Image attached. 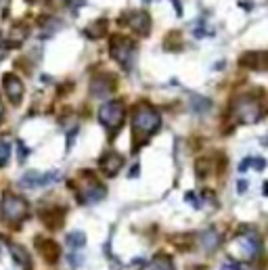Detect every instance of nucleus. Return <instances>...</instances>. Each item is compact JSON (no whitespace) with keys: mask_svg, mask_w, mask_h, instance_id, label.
<instances>
[{"mask_svg":"<svg viewBox=\"0 0 268 270\" xmlns=\"http://www.w3.org/2000/svg\"><path fill=\"white\" fill-rule=\"evenodd\" d=\"M162 126V118L149 103H139L132 111V149L143 147Z\"/></svg>","mask_w":268,"mask_h":270,"instance_id":"obj_1","label":"nucleus"},{"mask_svg":"<svg viewBox=\"0 0 268 270\" xmlns=\"http://www.w3.org/2000/svg\"><path fill=\"white\" fill-rule=\"evenodd\" d=\"M231 116L237 124H258L260 120H264L266 116V103H264V97L260 93H254V95H241L235 99L233 107H231Z\"/></svg>","mask_w":268,"mask_h":270,"instance_id":"obj_2","label":"nucleus"},{"mask_svg":"<svg viewBox=\"0 0 268 270\" xmlns=\"http://www.w3.org/2000/svg\"><path fill=\"white\" fill-rule=\"evenodd\" d=\"M28 214H30V208L24 197L5 193L3 204H0V218H3V222L11 224V227H19L28 218Z\"/></svg>","mask_w":268,"mask_h":270,"instance_id":"obj_3","label":"nucleus"},{"mask_svg":"<svg viewBox=\"0 0 268 270\" xmlns=\"http://www.w3.org/2000/svg\"><path fill=\"white\" fill-rule=\"evenodd\" d=\"M233 250L237 252L241 260H254L262 252V239L254 229H245L233 241Z\"/></svg>","mask_w":268,"mask_h":270,"instance_id":"obj_4","label":"nucleus"},{"mask_svg":"<svg viewBox=\"0 0 268 270\" xmlns=\"http://www.w3.org/2000/svg\"><path fill=\"white\" fill-rule=\"evenodd\" d=\"M109 53L128 72L132 67L134 55H137V47H134V42L126 36H114L111 38V44H109Z\"/></svg>","mask_w":268,"mask_h":270,"instance_id":"obj_5","label":"nucleus"},{"mask_svg":"<svg viewBox=\"0 0 268 270\" xmlns=\"http://www.w3.org/2000/svg\"><path fill=\"white\" fill-rule=\"evenodd\" d=\"M124 118H126V109L120 101H111V103H105L99 111V122L109 130V132H116L120 130V126L124 124Z\"/></svg>","mask_w":268,"mask_h":270,"instance_id":"obj_6","label":"nucleus"},{"mask_svg":"<svg viewBox=\"0 0 268 270\" xmlns=\"http://www.w3.org/2000/svg\"><path fill=\"white\" fill-rule=\"evenodd\" d=\"M61 178L59 170H51V172H38V170H30L21 176L19 187L21 189H38V187H49L55 185L57 180Z\"/></svg>","mask_w":268,"mask_h":270,"instance_id":"obj_7","label":"nucleus"},{"mask_svg":"<svg viewBox=\"0 0 268 270\" xmlns=\"http://www.w3.org/2000/svg\"><path fill=\"white\" fill-rule=\"evenodd\" d=\"M105 187L101 183H97V180L93 178V174L88 172V187H84L80 193H78V201L84 206H91V204H97V201L105 199Z\"/></svg>","mask_w":268,"mask_h":270,"instance_id":"obj_8","label":"nucleus"},{"mask_svg":"<svg viewBox=\"0 0 268 270\" xmlns=\"http://www.w3.org/2000/svg\"><path fill=\"white\" fill-rule=\"evenodd\" d=\"M122 21H126L128 28L139 36H147L151 32V17L145 11H130V13H126V17Z\"/></svg>","mask_w":268,"mask_h":270,"instance_id":"obj_9","label":"nucleus"},{"mask_svg":"<svg viewBox=\"0 0 268 270\" xmlns=\"http://www.w3.org/2000/svg\"><path fill=\"white\" fill-rule=\"evenodd\" d=\"M241 67H248V70L254 72H264L268 70V51H250V53H243L239 59Z\"/></svg>","mask_w":268,"mask_h":270,"instance_id":"obj_10","label":"nucleus"},{"mask_svg":"<svg viewBox=\"0 0 268 270\" xmlns=\"http://www.w3.org/2000/svg\"><path fill=\"white\" fill-rule=\"evenodd\" d=\"M116 93V82L111 80V76H97L91 82V95L97 99H107Z\"/></svg>","mask_w":268,"mask_h":270,"instance_id":"obj_11","label":"nucleus"},{"mask_svg":"<svg viewBox=\"0 0 268 270\" xmlns=\"http://www.w3.org/2000/svg\"><path fill=\"white\" fill-rule=\"evenodd\" d=\"M3 88H5V95L9 97V101L13 105H19L21 99H24V84H21V80L13 74H7L3 78Z\"/></svg>","mask_w":268,"mask_h":270,"instance_id":"obj_12","label":"nucleus"},{"mask_svg":"<svg viewBox=\"0 0 268 270\" xmlns=\"http://www.w3.org/2000/svg\"><path fill=\"white\" fill-rule=\"evenodd\" d=\"M99 166H101V172H103L107 178H111V176H116V174L122 170L124 157H122L120 153H116V151H109V153H105V155L101 157Z\"/></svg>","mask_w":268,"mask_h":270,"instance_id":"obj_13","label":"nucleus"},{"mask_svg":"<svg viewBox=\"0 0 268 270\" xmlns=\"http://www.w3.org/2000/svg\"><path fill=\"white\" fill-rule=\"evenodd\" d=\"M36 243H38V252H40V256H42L44 260H47L49 264H57V262H59V258H61V250H59V245H57L55 241L44 239V237H38Z\"/></svg>","mask_w":268,"mask_h":270,"instance_id":"obj_14","label":"nucleus"},{"mask_svg":"<svg viewBox=\"0 0 268 270\" xmlns=\"http://www.w3.org/2000/svg\"><path fill=\"white\" fill-rule=\"evenodd\" d=\"M65 214H67L65 208H51V210H47V212H42L40 218H42V222H44V227H49L51 231H59V229H63Z\"/></svg>","mask_w":268,"mask_h":270,"instance_id":"obj_15","label":"nucleus"},{"mask_svg":"<svg viewBox=\"0 0 268 270\" xmlns=\"http://www.w3.org/2000/svg\"><path fill=\"white\" fill-rule=\"evenodd\" d=\"M143 270H174V262L170 256L166 254H158L151 262H147L143 266Z\"/></svg>","mask_w":268,"mask_h":270,"instance_id":"obj_16","label":"nucleus"},{"mask_svg":"<svg viewBox=\"0 0 268 270\" xmlns=\"http://www.w3.org/2000/svg\"><path fill=\"white\" fill-rule=\"evenodd\" d=\"M199 241H201V245H204L206 252H216L218 245H220V233L214 231V229H208L206 233H201Z\"/></svg>","mask_w":268,"mask_h":270,"instance_id":"obj_17","label":"nucleus"},{"mask_svg":"<svg viewBox=\"0 0 268 270\" xmlns=\"http://www.w3.org/2000/svg\"><path fill=\"white\" fill-rule=\"evenodd\" d=\"M9 250H11V254H13V258H15V264H19L24 270H30L32 268V258H30V254L24 250L21 245H9Z\"/></svg>","mask_w":268,"mask_h":270,"instance_id":"obj_18","label":"nucleus"},{"mask_svg":"<svg viewBox=\"0 0 268 270\" xmlns=\"http://www.w3.org/2000/svg\"><path fill=\"white\" fill-rule=\"evenodd\" d=\"M84 34H86L88 38H93V40H97V38L105 36V34H107V21H105V19L95 21V24H93L91 28H86V30H84Z\"/></svg>","mask_w":268,"mask_h":270,"instance_id":"obj_19","label":"nucleus"},{"mask_svg":"<svg viewBox=\"0 0 268 270\" xmlns=\"http://www.w3.org/2000/svg\"><path fill=\"white\" fill-rule=\"evenodd\" d=\"M65 241H67V245H70L72 250H80V247L86 245V235L82 231H74V233H67Z\"/></svg>","mask_w":268,"mask_h":270,"instance_id":"obj_20","label":"nucleus"},{"mask_svg":"<svg viewBox=\"0 0 268 270\" xmlns=\"http://www.w3.org/2000/svg\"><path fill=\"white\" fill-rule=\"evenodd\" d=\"M210 170H212V162H210V160H206V157L197 160V164H195V174H197L199 180H204V178L210 174Z\"/></svg>","mask_w":268,"mask_h":270,"instance_id":"obj_21","label":"nucleus"},{"mask_svg":"<svg viewBox=\"0 0 268 270\" xmlns=\"http://www.w3.org/2000/svg\"><path fill=\"white\" fill-rule=\"evenodd\" d=\"M9 155H11V147L5 139H0V166H5L9 162Z\"/></svg>","mask_w":268,"mask_h":270,"instance_id":"obj_22","label":"nucleus"},{"mask_svg":"<svg viewBox=\"0 0 268 270\" xmlns=\"http://www.w3.org/2000/svg\"><path fill=\"white\" fill-rule=\"evenodd\" d=\"M193 105H195V111H197V114H204V111L210 107V101H208V99L193 97Z\"/></svg>","mask_w":268,"mask_h":270,"instance_id":"obj_23","label":"nucleus"},{"mask_svg":"<svg viewBox=\"0 0 268 270\" xmlns=\"http://www.w3.org/2000/svg\"><path fill=\"white\" fill-rule=\"evenodd\" d=\"M252 164H254V160H252V157H248V160H243V162L239 164V172H245V170H248Z\"/></svg>","mask_w":268,"mask_h":270,"instance_id":"obj_24","label":"nucleus"},{"mask_svg":"<svg viewBox=\"0 0 268 270\" xmlns=\"http://www.w3.org/2000/svg\"><path fill=\"white\" fill-rule=\"evenodd\" d=\"M256 170H264L266 168V160H262V157H258V160H254V164H252Z\"/></svg>","mask_w":268,"mask_h":270,"instance_id":"obj_25","label":"nucleus"},{"mask_svg":"<svg viewBox=\"0 0 268 270\" xmlns=\"http://www.w3.org/2000/svg\"><path fill=\"white\" fill-rule=\"evenodd\" d=\"M9 49H11V44H9V42H0V59H3V57L9 53Z\"/></svg>","mask_w":268,"mask_h":270,"instance_id":"obj_26","label":"nucleus"},{"mask_svg":"<svg viewBox=\"0 0 268 270\" xmlns=\"http://www.w3.org/2000/svg\"><path fill=\"white\" fill-rule=\"evenodd\" d=\"M76 134H78V128H74L72 134L67 137V149H72V143H74V139H76Z\"/></svg>","mask_w":268,"mask_h":270,"instance_id":"obj_27","label":"nucleus"},{"mask_svg":"<svg viewBox=\"0 0 268 270\" xmlns=\"http://www.w3.org/2000/svg\"><path fill=\"white\" fill-rule=\"evenodd\" d=\"M70 260H72V266H74V268H78V266H80V264L84 262V260H82L80 256H70Z\"/></svg>","mask_w":268,"mask_h":270,"instance_id":"obj_28","label":"nucleus"},{"mask_svg":"<svg viewBox=\"0 0 268 270\" xmlns=\"http://www.w3.org/2000/svg\"><path fill=\"white\" fill-rule=\"evenodd\" d=\"M241 268V264H225L222 266V270H239Z\"/></svg>","mask_w":268,"mask_h":270,"instance_id":"obj_29","label":"nucleus"},{"mask_svg":"<svg viewBox=\"0 0 268 270\" xmlns=\"http://www.w3.org/2000/svg\"><path fill=\"white\" fill-rule=\"evenodd\" d=\"M49 5H53V7H63V5H67V0H49Z\"/></svg>","mask_w":268,"mask_h":270,"instance_id":"obj_30","label":"nucleus"},{"mask_svg":"<svg viewBox=\"0 0 268 270\" xmlns=\"http://www.w3.org/2000/svg\"><path fill=\"white\" fill-rule=\"evenodd\" d=\"M245 189H248V183H245V180H239V185H237V191H239V193H243Z\"/></svg>","mask_w":268,"mask_h":270,"instance_id":"obj_31","label":"nucleus"},{"mask_svg":"<svg viewBox=\"0 0 268 270\" xmlns=\"http://www.w3.org/2000/svg\"><path fill=\"white\" fill-rule=\"evenodd\" d=\"M134 176H139V166H134V168L130 170V178H134Z\"/></svg>","mask_w":268,"mask_h":270,"instance_id":"obj_32","label":"nucleus"},{"mask_svg":"<svg viewBox=\"0 0 268 270\" xmlns=\"http://www.w3.org/2000/svg\"><path fill=\"white\" fill-rule=\"evenodd\" d=\"M0 120H3V103H0Z\"/></svg>","mask_w":268,"mask_h":270,"instance_id":"obj_33","label":"nucleus"}]
</instances>
